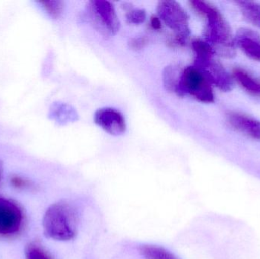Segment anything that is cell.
Masks as SVG:
<instances>
[{
	"label": "cell",
	"instance_id": "obj_21",
	"mask_svg": "<svg viewBox=\"0 0 260 259\" xmlns=\"http://www.w3.org/2000/svg\"><path fill=\"white\" fill-rule=\"evenodd\" d=\"M151 25L155 30H160L161 28V23H160V18L156 16L151 17Z\"/></svg>",
	"mask_w": 260,
	"mask_h": 259
},
{
	"label": "cell",
	"instance_id": "obj_2",
	"mask_svg": "<svg viewBox=\"0 0 260 259\" xmlns=\"http://www.w3.org/2000/svg\"><path fill=\"white\" fill-rule=\"evenodd\" d=\"M44 235L58 241L73 240L78 230V217L74 208L61 202L49 207L43 218Z\"/></svg>",
	"mask_w": 260,
	"mask_h": 259
},
{
	"label": "cell",
	"instance_id": "obj_11",
	"mask_svg": "<svg viewBox=\"0 0 260 259\" xmlns=\"http://www.w3.org/2000/svg\"><path fill=\"white\" fill-rule=\"evenodd\" d=\"M234 76L240 85L252 94L260 96V82L244 70L236 68L234 70Z\"/></svg>",
	"mask_w": 260,
	"mask_h": 259
},
{
	"label": "cell",
	"instance_id": "obj_6",
	"mask_svg": "<svg viewBox=\"0 0 260 259\" xmlns=\"http://www.w3.org/2000/svg\"><path fill=\"white\" fill-rule=\"evenodd\" d=\"M23 224V213L20 207L9 199L0 197V235L16 234Z\"/></svg>",
	"mask_w": 260,
	"mask_h": 259
},
{
	"label": "cell",
	"instance_id": "obj_7",
	"mask_svg": "<svg viewBox=\"0 0 260 259\" xmlns=\"http://www.w3.org/2000/svg\"><path fill=\"white\" fill-rule=\"evenodd\" d=\"M194 66L205 75L212 85L214 84L216 85L221 91H229L232 89L233 81L230 75L214 58L206 60L195 61Z\"/></svg>",
	"mask_w": 260,
	"mask_h": 259
},
{
	"label": "cell",
	"instance_id": "obj_15",
	"mask_svg": "<svg viewBox=\"0 0 260 259\" xmlns=\"http://www.w3.org/2000/svg\"><path fill=\"white\" fill-rule=\"evenodd\" d=\"M245 18L254 24H260V6L253 2H237Z\"/></svg>",
	"mask_w": 260,
	"mask_h": 259
},
{
	"label": "cell",
	"instance_id": "obj_12",
	"mask_svg": "<svg viewBox=\"0 0 260 259\" xmlns=\"http://www.w3.org/2000/svg\"><path fill=\"white\" fill-rule=\"evenodd\" d=\"M181 74L182 71L178 67L174 65L165 67L163 71V82L164 85L168 91L176 92Z\"/></svg>",
	"mask_w": 260,
	"mask_h": 259
},
{
	"label": "cell",
	"instance_id": "obj_19",
	"mask_svg": "<svg viewBox=\"0 0 260 259\" xmlns=\"http://www.w3.org/2000/svg\"><path fill=\"white\" fill-rule=\"evenodd\" d=\"M147 44H148V40L146 38L139 36V38H132L129 41V45L133 50H139L144 48Z\"/></svg>",
	"mask_w": 260,
	"mask_h": 259
},
{
	"label": "cell",
	"instance_id": "obj_8",
	"mask_svg": "<svg viewBox=\"0 0 260 259\" xmlns=\"http://www.w3.org/2000/svg\"><path fill=\"white\" fill-rule=\"evenodd\" d=\"M94 122L105 132L112 135H123L126 123L123 114L114 108H102L94 114Z\"/></svg>",
	"mask_w": 260,
	"mask_h": 259
},
{
	"label": "cell",
	"instance_id": "obj_4",
	"mask_svg": "<svg viewBox=\"0 0 260 259\" xmlns=\"http://www.w3.org/2000/svg\"><path fill=\"white\" fill-rule=\"evenodd\" d=\"M88 15L94 28L105 38L114 36L120 30V20L111 2L106 0L90 2Z\"/></svg>",
	"mask_w": 260,
	"mask_h": 259
},
{
	"label": "cell",
	"instance_id": "obj_17",
	"mask_svg": "<svg viewBox=\"0 0 260 259\" xmlns=\"http://www.w3.org/2000/svg\"><path fill=\"white\" fill-rule=\"evenodd\" d=\"M26 259H53L51 255L38 243H30L26 247Z\"/></svg>",
	"mask_w": 260,
	"mask_h": 259
},
{
	"label": "cell",
	"instance_id": "obj_16",
	"mask_svg": "<svg viewBox=\"0 0 260 259\" xmlns=\"http://www.w3.org/2000/svg\"><path fill=\"white\" fill-rule=\"evenodd\" d=\"M41 5L47 13L53 18H58L62 15L64 4L59 0H47L41 2Z\"/></svg>",
	"mask_w": 260,
	"mask_h": 259
},
{
	"label": "cell",
	"instance_id": "obj_1",
	"mask_svg": "<svg viewBox=\"0 0 260 259\" xmlns=\"http://www.w3.org/2000/svg\"><path fill=\"white\" fill-rule=\"evenodd\" d=\"M190 3L197 12L206 18V40L215 52L227 57L235 56L232 31L219 10L207 2L194 0Z\"/></svg>",
	"mask_w": 260,
	"mask_h": 259
},
{
	"label": "cell",
	"instance_id": "obj_18",
	"mask_svg": "<svg viewBox=\"0 0 260 259\" xmlns=\"http://www.w3.org/2000/svg\"><path fill=\"white\" fill-rule=\"evenodd\" d=\"M126 21L129 24H139L146 19V12L144 9L129 8L126 15Z\"/></svg>",
	"mask_w": 260,
	"mask_h": 259
},
{
	"label": "cell",
	"instance_id": "obj_14",
	"mask_svg": "<svg viewBox=\"0 0 260 259\" xmlns=\"http://www.w3.org/2000/svg\"><path fill=\"white\" fill-rule=\"evenodd\" d=\"M192 48L196 53V60L202 61L213 58L215 50L207 41L197 39L192 41Z\"/></svg>",
	"mask_w": 260,
	"mask_h": 259
},
{
	"label": "cell",
	"instance_id": "obj_3",
	"mask_svg": "<svg viewBox=\"0 0 260 259\" xmlns=\"http://www.w3.org/2000/svg\"><path fill=\"white\" fill-rule=\"evenodd\" d=\"M176 93L180 96L190 94L203 103L214 102L212 84L205 75L195 66L187 67L182 71Z\"/></svg>",
	"mask_w": 260,
	"mask_h": 259
},
{
	"label": "cell",
	"instance_id": "obj_10",
	"mask_svg": "<svg viewBox=\"0 0 260 259\" xmlns=\"http://www.w3.org/2000/svg\"><path fill=\"white\" fill-rule=\"evenodd\" d=\"M230 124L237 130L260 141V121L239 113L232 112L228 116Z\"/></svg>",
	"mask_w": 260,
	"mask_h": 259
},
{
	"label": "cell",
	"instance_id": "obj_5",
	"mask_svg": "<svg viewBox=\"0 0 260 259\" xmlns=\"http://www.w3.org/2000/svg\"><path fill=\"white\" fill-rule=\"evenodd\" d=\"M159 18L174 30L178 43H183L190 33L189 15L180 3L172 0L159 2L157 7Z\"/></svg>",
	"mask_w": 260,
	"mask_h": 259
},
{
	"label": "cell",
	"instance_id": "obj_9",
	"mask_svg": "<svg viewBox=\"0 0 260 259\" xmlns=\"http://www.w3.org/2000/svg\"><path fill=\"white\" fill-rule=\"evenodd\" d=\"M236 42L250 59L260 62V36L257 33L249 29H241L237 35Z\"/></svg>",
	"mask_w": 260,
	"mask_h": 259
},
{
	"label": "cell",
	"instance_id": "obj_20",
	"mask_svg": "<svg viewBox=\"0 0 260 259\" xmlns=\"http://www.w3.org/2000/svg\"><path fill=\"white\" fill-rule=\"evenodd\" d=\"M11 183L13 187L18 189L27 188L30 186V182L27 179H23L20 176H13L11 179Z\"/></svg>",
	"mask_w": 260,
	"mask_h": 259
},
{
	"label": "cell",
	"instance_id": "obj_13",
	"mask_svg": "<svg viewBox=\"0 0 260 259\" xmlns=\"http://www.w3.org/2000/svg\"><path fill=\"white\" fill-rule=\"evenodd\" d=\"M139 251L145 259H177L169 251L160 246L145 245L141 246Z\"/></svg>",
	"mask_w": 260,
	"mask_h": 259
}]
</instances>
